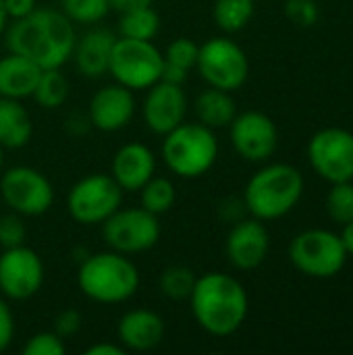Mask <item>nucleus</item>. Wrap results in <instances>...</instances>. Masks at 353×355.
Masks as SVG:
<instances>
[{"label": "nucleus", "mask_w": 353, "mask_h": 355, "mask_svg": "<svg viewBox=\"0 0 353 355\" xmlns=\"http://www.w3.org/2000/svg\"><path fill=\"white\" fill-rule=\"evenodd\" d=\"M8 52L21 54L40 69H60L69 62L77 40L75 23L54 8H35L23 19L10 21L4 31Z\"/></svg>", "instance_id": "nucleus-1"}, {"label": "nucleus", "mask_w": 353, "mask_h": 355, "mask_svg": "<svg viewBox=\"0 0 353 355\" xmlns=\"http://www.w3.org/2000/svg\"><path fill=\"white\" fill-rule=\"evenodd\" d=\"M189 306L198 327L212 337L237 333L250 312L246 287L227 272H206L196 279Z\"/></svg>", "instance_id": "nucleus-2"}, {"label": "nucleus", "mask_w": 353, "mask_h": 355, "mask_svg": "<svg viewBox=\"0 0 353 355\" xmlns=\"http://www.w3.org/2000/svg\"><path fill=\"white\" fill-rule=\"evenodd\" d=\"M79 291L102 306L129 302L139 289V270L133 260L114 250L85 254L77 270Z\"/></svg>", "instance_id": "nucleus-3"}, {"label": "nucleus", "mask_w": 353, "mask_h": 355, "mask_svg": "<svg viewBox=\"0 0 353 355\" xmlns=\"http://www.w3.org/2000/svg\"><path fill=\"white\" fill-rule=\"evenodd\" d=\"M304 177L285 162L262 166L243 189V206L258 220H277L289 214L302 200Z\"/></svg>", "instance_id": "nucleus-4"}, {"label": "nucleus", "mask_w": 353, "mask_h": 355, "mask_svg": "<svg viewBox=\"0 0 353 355\" xmlns=\"http://www.w3.org/2000/svg\"><path fill=\"white\" fill-rule=\"evenodd\" d=\"M218 150V139L212 129L202 123L183 121L162 135L160 156L173 175L181 179H200L216 164Z\"/></svg>", "instance_id": "nucleus-5"}, {"label": "nucleus", "mask_w": 353, "mask_h": 355, "mask_svg": "<svg viewBox=\"0 0 353 355\" xmlns=\"http://www.w3.org/2000/svg\"><path fill=\"white\" fill-rule=\"evenodd\" d=\"M164 67L162 52L154 46L152 40H131V37H117L108 62V75L133 89H148L156 81H160Z\"/></svg>", "instance_id": "nucleus-6"}, {"label": "nucleus", "mask_w": 353, "mask_h": 355, "mask_svg": "<svg viewBox=\"0 0 353 355\" xmlns=\"http://www.w3.org/2000/svg\"><path fill=\"white\" fill-rule=\"evenodd\" d=\"M289 260L306 277L331 279L343 270L347 252L341 243V237L333 231L308 229L298 233L289 243Z\"/></svg>", "instance_id": "nucleus-7"}, {"label": "nucleus", "mask_w": 353, "mask_h": 355, "mask_svg": "<svg viewBox=\"0 0 353 355\" xmlns=\"http://www.w3.org/2000/svg\"><path fill=\"white\" fill-rule=\"evenodd\" d=\"M196 71L208 87L237 92L250 77V60L246 50L231 37H210L200 46Z\"/></svg>", "instance_id": "nucleus-8"}, {"label": "nucleus", "mask_w": 353, "mask_h": 355, "mask_svg": "<svg viewBox=\"0 0 353 355\" xmlns=\"http://www.w3.org/2000/svg\"><path fill=\"white\" fill-rule=\"evenodd\" d=\"M123 189L108 175L94 173L81 177L67 193L69 216L85 227L102 225L123 204Z\"/></svg>", "instance_id": "nucleus-9"}, {"label": "nucleus", "mask_w": 353, "mask_h": 355, "mask_svg": "<svg viewBox=\"0 0 353 355\" xmlns=\"http://www.w3.org/2000/svg\"><path fill=\"white\" fill-rule=\"evenodd\" d=\"M162 235L156 214L146 208H119L102 223L104 243L125 256H135L152 250Z\"/></svg>", "instance_id": "nucleus-10"}, {"label": "nucleus", "mask_w": 353, "mask_h": 355, "mask_svg": "<svg viewBox=\"0 0 353 355\" xmlns=\"http://www.w3.org/2000/svg\"><path fill=\"white\" fill-rule=\"evenodd\" d=\"M0 198L10 212L21 216H42L52 208L54 187L50 179L33 166H10L0 177Z\"/></svg>", "instance_id": "nucleus-11"}, {"label": "nucleus", "mask_w": 353, "mask_h": 355, "mask_svg": "<svg viewBox=\"0 0 353 355\" xmlns=\"http://www.w3.org/2000/svg\"><path fill=\"white\" fill-rule=\"evenodd\" d=\"M308 160L318 177L333 183L353 181V133L343 127H327L312 135Z\"/></svg>", "instance_id": "nucleus-12"}, {"label": "nucleus", "mask_w": 353, "mask_h": 355, "mask_svg": "<svg viewBox=\"0 0 353 355\" xmlns=\"http://www.w3.org/2000/svg\"><path fill=\"white\" fill-rule=\"evenodd\" d=\"M44 285L42 258L23 245L6 248L0 254V295L12 302L31 300Z\"/></svg>", "instance_id": "nucleus-13"}, {"label": "nucleus", "mask_w": 353, "mask_h": 355, "mask_svg": "<svg viewBox=\"0 0 353 355\" xmlns=\"http://www.w3.org/2000/svg\"><path fill=\"white\" fill-rule=\"evenodd\" d=\"M229 137L233 150L248 162L268 160L279 144L275 121L260 110L235 114L233 123L229 125Z\"/></svg>", "instance_id": "nucleus-14"}, {"label": "nucleus", "mask_w": 353, "mask_h": 355, "mask_svg": "<svg viewBox=\"0 0 353 355\" xmlns=\"http://www.w3.org/2000/svg\"><path fill=\"white\" fill-rule=\"evenodd\" d=\"M187 108L189 102L183 85H175L160 79L146 89V98L141 104V119L148 131L162 137L185 121Z\"/></svg>", "instance_id": "nucleus-15"}, {"label": "nucleus", "mask_w": 353, "mask_h": 355, "mask_svg": "<svg viewBox=\"0 0 353 355\" xmlns=\"http://www.w3.org/2000/svg\"><path fill=\"white\" fill-rule=\"evenodd\" d=\"M270 252V235L264 227V220L258 218H239L233 223L227 241L225 254L233 268L237 270H254L268 258Z\"/></svg>", "instance_id": "nucleus-16"}, {"label": "nucleus", "mask_w": 353, "mask_h": 355, "mask_svg": "<svg viewBox=\"0 0 353 355\" xmlns=\"http://www.w3.org/2000/svg\"><path fill=\"white\" fill-rule=\"evenodd\" d=\"M135 96L133 89L121 85V83H108L100 87L89 104H87V119L94 129L104 133H114L125 127L135 116Z\"/></svg>", "instance_id": "nucleus-17"}, {"label": "nucleus", "mask_w": 353, "mask_h": 355, "mask_svg": "<svg viewBox=\"0 0 353 355\" xmlns=\"http://www.w3.org/2000/svg\"><path fill=\"white\" fill-rule=\"evenodd\" d=\"M156 175V154L139 141L121 146L110 162V177L117 185L127 191H139Z\"/></svg>", "instance_id": "nucleus-18"}, {"label": "nucleus", "mask_w": 353, "mask_h": 355, "mask_svg": "<svg viewBox=\"0 0 353 355\" xmlns=\"http://www.w3.org/2000/svg\"><path fill=\"white\" fill-rule=\"evenodd\" d=\"M166 335L162 316L148 308H133L125 312L117 324L119 343L127 352H150L156 349Z\"/></svg>", "instance_id": "nucleus-19"}, {"label": "nucleus", "mask_w": 353, "mask_h": 355, "mask_svg": "<svg viewBox=\"0 0 353 355\" xmlns=\"http://www.w3.org/2000/svg\"><path fill=\"white\" fill-rule=\"evenodd\" d=\"M114 42L117 35L106 27H92L85 33L77 35L71 54L75 69L87 79H100L104 73H108Z\"/></svg>", "instance_id": "nucleus-20"}, {"label": "nucleus", "mask_w": 353, "mask_h": 355, "mask_svg": "<svg viewBox=\"0 0 353 355\" xmlns=\"http://www.w3.org/2000/svg\"><path fill=\"white\" fill-rule=\"evenodd\" d=\"M42 69L29 58L8 52L0 58V98H31Z\"/></svg>", "instance_id": "nucleus-21"}, {"label": "nucleus", "mask_w": 353, "mask_h": 355, "mask_svg": "<svg viewBox=\"0 0 353 355\" xmlns=\"http://www.w3.org/2000/svg\"><path fill=\"white\" fill-rule=\"evenodd\" d=\"M33 123L21 100L0 98V148L19 150L29 144Z\"/></svg>", "instance_id": "nucleus-22"}, {"label": "nucleus", "mask_w": 353, "mask_h": 355, "mask_svg": "<svg viewBox=\"0 0 353 355\" xmlns=\"http://www.w3.org/2000/svg\"><path fill=\"white\" fill-rule=\"evenodd\" d=\"M193 112H196L198 123L216 131V129H227L233 123V119L237 114V104H235L231 92L208 87L196 96Z\"/></svg>", "instance_id": "nucleus-23"}, {"label": "nucleus", "mask_w": 353, "mask_h": 355, "mask_svg": "<svg viewBox=\"0 0 353 355\" xmlns=\"http://www.w3.org/2000/svg\"><path fill=\"white\" fill-rule=\"evenodd\" d=\"M69 94H71V83L60 69H42L31 98L40 108L56 110L64 106Z\"/></svg>", "instance_id": "nucleus-24"}, {"label": "nucleus", "mask_w": 353, "mask_h": 355, "mask_svg": "<svg viewBox=\"0 0 353 355\" xmlns=\"http://www.w3.org/2000/svg\"><path fill=\"white\" fill-rule=\"evenodd\" d=\"M256 12L254 0H214L212 19L225 33H237L250 25Z\"/></svg>", "instance_id": "nucleus-25"}, {"label": "nucleus", "mask_w": 353, "mask_h": 355, "mask_svg": "<svg viewBox=\"0 0 353 355\" xmlns=\"http://www.w3.org/2000/svg\"><path fill=\"white\" fill-rule=\"evenodd\" d=\"M160 31V15L154 6H141L123 12L119 19V35L131 40H154Z\"/></svg>", "instance_id": "nucleus-26"}, {"label": "nucleus", "mask_w": 353, "mask_h": 355, "mask_svg": "<svg viewBox=\"0 0 353 355\" xmlns=\"http://www.w3.org/2000/svg\"><path fill=\"white\" fill-rule=\"evenodd\" d=\"M139 202L141 208H146L148 212L160 216L164 212H169L175 202H177V189L175 183L166 177H152L141 189H139Z\"/></svg>", "instance_id": "nucleus-27"}, {"label": "nucleus", "mask_w": 353, "mask_h": 355, "mask_svg": "<svg viewBox=\"0 0 353 355\" xmlns=\"http://www.w3.org/2000/svg\"><path fill=\"white\" fill-rule=\"evenodd\" d=\"M196 279L198 277L193 275L191 268L175 264V266H169L162 270V275L158 279V287L164 297H169L173 302H183V300H189Z\"/></svg>", "instance_id": "nucleus-28"}, {"label": "nucleus", "mask_w": 353, "mask_h": 355, "mask_svg": "<svg viewBox=\"0 0 353 355\" xmlns=\"http://www.w3.org/2000/svg\"><path fill=\"white\" fill-rule=\"evenodd\" d=\"M60 10L79 25H96L108 12V0H60Z\"/></svg>", "instance_id": "nucleus-29"}, {"label": "nucleus", "mask_w": 353, "mask_h": 355, "mask_svg": "<svg viewBox=\"0 0 353 355\" xmlns=\"http://www.w3.org/2000/svg\"><path fill=\"white\" fill-rule=\"evenodd\" d=\"M327 212L339 225L353 220V181L333 183L327 196Z\"/></svg>", "instance_id": "nucleus-30"}, {"label": "nucleus", "mask_w": 353, "mask_h": 355, "mask_svg": "<svg viewBox=\"0 0 353 355\" xmlns=\"http://www.w3.org/2000/svg\"><path fill=\"white\" fill-rule=\"evenodd\" d=\"M198 52H200V44H196L191 37H175L166 50L162 52L164 62L185 69V71H193L196 62H198Z\"/></svg>", "instance_id": "nucleus-31"}, {"label": "nucleus", "mask_w": 353, "mask_h": 355, "mask_svg": "<svg viewBox=\"0 0 353 355\" xmlns=\"http://www.w3.org/2000/svg\"><path fill=\"white\" fill-rule=\"evenodd\" d=\"M64 352H67V343L54 331L35 333L23 345V355H62Z\"/></svg>", "instance_id": "nucleus-32"}, {"label": "nucleus", "mask_w": 353, "mask_h": 355, "mask_svg": "<svg viewBox=\"0 0 353 355\" xmlns=\"http://www.w3.org/2000/svg\"><path fill=\"white\" fill-rule=\"evenodd\" d=\"M27 237V229L23 216L17 212H8L0 216V248H17L23 245Z\"/></svg>", "instance_id": "nucleus-33"}, {"label": "nucleus", "mask_w": 353, "mask_h": 355, "mask_svg": "<svg viewBox=\"0 0 353 355\" xmlns=\"http://www.w3.org/2000/svg\"><path fill=\"white\" fill-rule=\"evenodd\" d=\"M285 15L289 17V21H293L302 27H310L318 21L320 10H318L316 0H287Z\"/></svg>", "instance_id": "nucleus-34"}, {"label": "nucleus", "mask_w": 353, "mask_h": 355, "mask_svg": "<svg viewBox=\"0 0 353 355\" xmlns=\"http://www.w3.org/2000/svg\"><path fill=\"white\" fill-rule=\"evenodd\" d=\"M81 314L73 308H67L62 310L56 318H54V324H52V331L60 337V339H71L75 337L79 331H81Z\"/></svg>", "instance_id": "nucleus-35"}, {"label": "nucleus", "mask_w": 353, "mask_h": 355, "mask_svg": "<svg viewBox=\"0 0 353 355\" xmlns=\"http://www.w3.org/2000/svg\"><path fill=\"white\" fill-rule=\"evenodd\" d=\"M12 339H15V316L6 297L0 295V354L10 347Z\"/></svg>", "instance_id": "nucleus-36"}, {"label": "nucleus", "mask_w": 353, "mask_h": 355, "mask_svg": "<svg viewBox=\"0 0 353 355\" xmlns=\"http://www.w3.org/2000/svg\"><path fill=\"white\" fill-rule=\"evenodd\" d=\"M2 4H4L8 21L23 19L37 8V0H2Z\"/></svg>", "instance_id": "nucleus-37"}, {"label": "nucleus", "mask_w": 353, "mask_h": 355, "mask_svg": "<svg viewBox=\"0 0 353 355\" xmlns=\"http://www.w3.org/2000/svg\"><path fill=\"white\" fill-rule=\"evenodd\" d=\"M85 355H125L127 349L121 343H112V341H102V343H94L89 345L85 352Z\"/></svg>", "instance_id": "nucleus-38"}, {"label": "nucleus", "mask_w": 353, "mask_h": 355, "mask_svg": "<svg viewBox=\"0 0 353 355\" xmlns=\"http://www.w3.org/2000/svg\"><path fill=\"white\" fill-rule=\"evenodd\" d=\"M187 77H189V71H185V69H179V67H173V64L164 62V67H162V75H160V79H162V81H169V83H175V85H183V83L187 81Z\"/></svg>", "instance_id": "nucleus-39"}, {"label": "nucleus", "mask_w": 353, "mask_h": 355, "mask_svg": "<svg viewBox=\"0 0 353 355\" xmlns=\"http://www.w3.org/2000/svg\"><path fill=\"white\" fill-rule=\"evenodd\" d=\"M154 0H108V8L123 15V12H129V10H135V8H141V6H150Z\"/></svg>", "instance_id": "nucleus-40"}, {"label": "nucleus", "mask_w": 353, "mask_h": 355, "mask_svg": "<svg viewBox=\"0 0 353 355\" xmlns=\"http://www.w3.org/2000/svg\"><path fill=\"white\" fill-rule=\"evenodd\" d=\"M341 227H343V231H341V235H339V237H341V243H343L347 256H353V220L341 225Z\"/></svg>", "instance_id": "nucleus-41"}, {"label": "nucleus", "mask_w": 353, "mask_h": 355, "mask_svg": "<svg viewBox=\"0 0 353 355\" xmlns=\"http://www.w3.org/2000/svg\"><path fill=\"white\" fill-rule=\"evenodd\" d=\"M6 27H8V17H6V10H4V4H2V0H0V37L4 35V31H6Z\"/></svg>", "instance_id": "nucleus-42"}, {"label": "nucleus", "mask_w": 353, "mask_h": 355, "mask_svg": "<svg viewBox=\"0 0 353 355\" xmlns=\"http://www.w3.org/2000/svg\"><path fill=\"white\" fill-rule=\"evenodd\" d=\"M2 164H4V150L0 148V171H2Z\"/></svg>", "instance_id": "nucleus-43"}]
</instances>
